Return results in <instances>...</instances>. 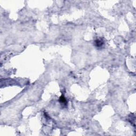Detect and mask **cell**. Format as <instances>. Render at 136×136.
<instances>
[{
	"label": "cell",
	"mask_w": 136,
	"mask_h": 136,
	"mask_svg": "<svg viewBox=\"0 0 136 136\" xmlns=\"http://www.w3.org/2000/svg\"><path fill=\"white\" fill-rule=\"evenodd\" d=\"M104 45V42L102 38H98L94 41V45L97 49H102Z\"/></svg>",
	"instance_id": "obj_1"
},
{
	"label": "cell",
	"mask_w": 136,
	"mask_h": 136,
	"mask_svg": "<svg viewBox=\"0 0 136 136\" xmlns=\"http://www.w3.org/2000/svg\"><path fill=\"white\" fill-rule=\"evenodd\" d=\"M59 102H60V103L62 104H63V105H66L67 104V99H65V97L63 95L61 96L59 98Z\"/></svg>",
	"instance_id": "obj_2"
}]
</instances>
